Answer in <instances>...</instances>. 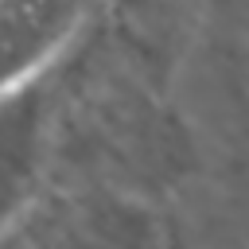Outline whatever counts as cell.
<instances>
[{
	"instance_id": "obj_1",
	"label": "cell",
	"mask_w": 249,
	"mask_h": 249,
	"mask_svg": "<svg viewBox=\"0 0 249 249\" xmlns=\"http://www.w3.org/2000/svg\"><path fill=\"white\" fill-rule=\"evenodd\" d=\"M93 0H0L4 89L39 82L86 23Z\"/></svg>"
}]
</instances>
